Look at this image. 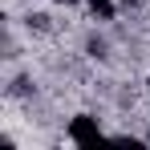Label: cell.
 Returning a JSON list of instances; mask_svg holds the SVG:
<instances>
[{
    "mask_svg": "<svg viewBox=\"0 0 150 150\" xmlns=\"http://www.w3.org/2000/svg\"><path fill=\"white\" fill-rule=\"evenodd\" d=\"M69 138H73V142H98V138H101L98 118H89V114H77L73 122H69Z\"/></svg>",
    "mask_w": 150,
    "mask_h": 150,
    "instance_id": "6da1fadb",
    "label": "cell"
},
{
    "mask_svg": "<svg viewBox=\"0 0 150 150\" xmlns=\"http://www.w3.org/2000/svg\"><path fill=\"white\" fill-rule=\"evenodd\" d=\"M114 8H118V0H89V12L98 21H114Z\"/></svg>",
    "mask_w": 150,
    "mask_h": 150,
    "instance_id": "7a4b0ae2",
    "label": "cell"
},
{
    "mask_svg": "<svg viewBox=\"0 0 150 150\" xmlns=\"http://www.w3.org/2000/svg\"><path fill=\"white\" fill-rule=\"evenodd\" d=\"M118 4H134V0H118Z\"/></svg>",
    "mask_w": 150,
    "mask_h": 150,
    "instance_id": "3957f363",
    "label": "cell"
}]
</instances>
